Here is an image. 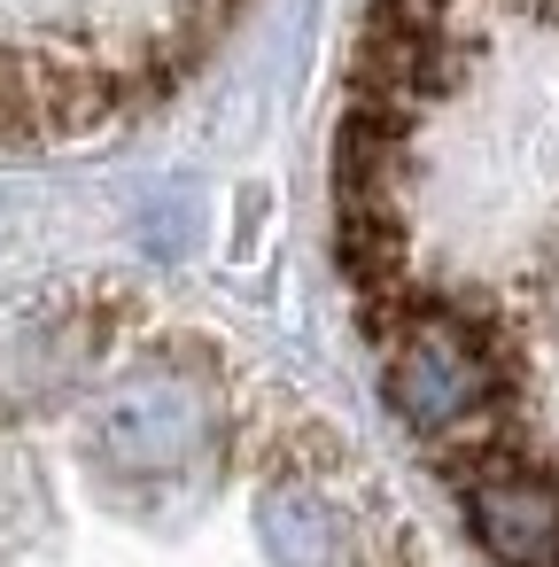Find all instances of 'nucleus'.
Segmentation results:
<instances>
[{"label": "nucleus", "instance_id": "f257e3e1", "mask_svg": "<svg viewBox=\"0 0 559 567\" xmlns=\"http://www.w3.org/2000/svg\"><path fill=\"white\" fill-rule=\"evenodd\" d=\"M536 9H544V17H551V24H559V0H536Z\"/></svg>", "mask_w": 559, "mask_h": 567}]
</instances>
